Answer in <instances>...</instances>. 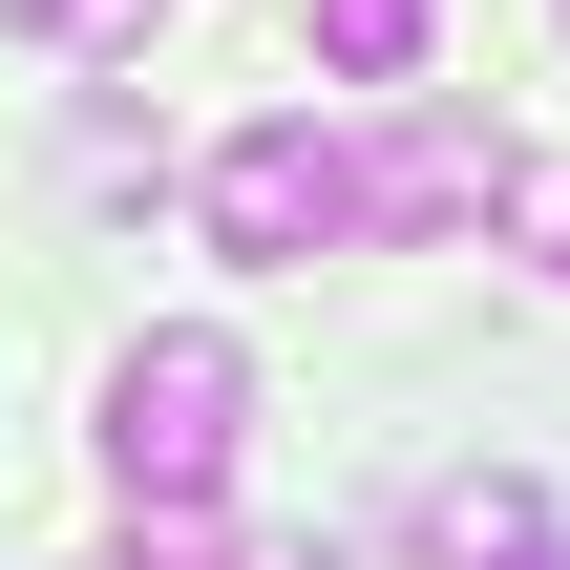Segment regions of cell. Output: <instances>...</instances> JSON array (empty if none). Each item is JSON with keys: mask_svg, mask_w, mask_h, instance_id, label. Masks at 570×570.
Wrapping results in <instances>:
<instances>
[{"mask_svg": "<svg viewBox=\"0 0 570 570\" xmlns=\"http://www.w3.org/2000/svg\"><path fill=\"white\" fill-rule=\"evenodd\" d=\"M233 444H254V360H233V338L169 317V338L106 360V487H127V529H212Z\"/></svg>", "mask_w": 570, "mask_h": 570, "instance_id": "6da1fadb", "label": "cell"}, {"mask_svg": "<svg viewBox=\"0 0 570 570\" xmlns=\"http://www.w3.org/2000/svg\"><path fill=\"white\" fill-rule=\"evenodd\" d=\"M190 212H212V254H233V275H317V254L360 233V148L275 106V127H233V148H212V190H190Z\"/></svg>", "mask_w": 570, "mask_h": 570, "instance_id": "7a4b0ae2", "label": "cell"}, {"mask_svg": "<svg viewBox=\"0 0 570 570\" xmlns=\"http://www.w3.org/2000/svg\"><path fill=\"white\" fill-rule=\"evenodd\" d=\"M465 212H529V148H508V127L423 106V127L360 148V233H465Z\"/></svg>", "mask_w": 570, "mask_h": 570, "instance_id": "3957f363", "label": "cell"}, {"mask_svg": "<svg viewBox=\"0 0 570 570\" xmlns=\"http://www.w3.org/2000/svg\"><path fill=\"white\" fill-rule=\"evenodd\" d=\"M550 550V487H529V465H444V487H423V570H529Z\"/></svg>", "mask_w": 570, "mask_h": 570, "instance_id": "277c9868", "label": "cell"}, {"mask_svg": "<svg viewBox=\"0 0 570 570\" xmlns=\"http://www.w3.org/2000/svg\"><path fill=\"white\" fill-rule=\"evenodd\" d=\"M423 42H444V0H317V63L338 85H423Z\"/></svg>", "mask_w": 570, "mask_h": 570, "instance_id": "5b68a950", "label": "cell"}, {"mask_svg": "<svg viewBox=\"0 0 570 570\" xmlns=\"http://www.w3.org/2000/svg\"><path fill=\"white\" fill-rule=\"evenodd\" d=\"M0 21H42V42H148V0H0Z\"/></svg>", "mask_w": 570, "mask_h": 570, "instance_id": "8992f818", "label": "cell"}, {"mask_svg": "<svg viewBox=\"0 0 570 570\" xmlns=\"http://www.w3.org/2000/svg\"><path fill=\"white\" fill-rule=\"evenodd\" d=\"M106 570H212V529H127V550H106Z\"/></svg>", "mask_w": 570, "mask_h": 570, "instance_id": "52a82bcc", "label": "cell"}, {"mask_svg": "<svg viewBox=\"0 0 570 570\" xmlns=\"http://www.w3.org/2000/svg\"><path fill=\"white\" fill-rule=\"evenodd\" d=\"M233 570H338V550H317V529H296V550H233Z\"/></svg>", "mask_w": 570, "mask_h": 570, "instance_id": "ba28073f", "label": "cell"}, {"mask_svg": "<svg viewBox=\"0 0 570 570\" xmlns=\"http://www.w3.org/2000/svg\"><path fill=\"white\" fill-rule=\"evenodd\" d=\"M550 233H570V190H550Z\"/></svg>", "mask_w": 570, "mask_h": 570, "instance_id": "9c48e42d", "label": "cell"}, {"mask_svg": "<svg viewBox=\"0 0 570 570\" xmlns=\"http://www.w3.org/2000/svg\"><path fill=\"white\" fill-rule=\"evenodd\" d=\"M529 570H570V550H529Z\"/></svg>", "mask_w": 570, "mask_h": 570, "instance_id": "30bf717a", "label": "cell"}]
</instances>
